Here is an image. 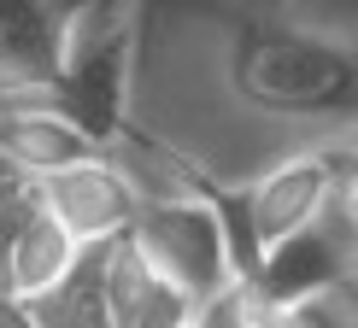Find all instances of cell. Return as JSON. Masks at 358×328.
<instances>
[{"label":"cell","mask_w":358,"mask_h":328,"mask_svg":"<svg viewBox=\"0 0 358 328\" xmlns=\"http://www.w3.org/2000/svg\"><path fill=\"white\" fill-rule=\"evenodd\" d=\"M106 305H112V328H188L194 322V299L176 293L141 258L129 234L106 241Z\"/></svg>","instance_id":"obj_9"},{"label":"cell","mask_w":358,"mask_h":328,"mask_svg":"<svg viewBox=\"0 0 358 328\" xmlns=\"http://www.w3.org/2000/svg\"><path fill=\"white\" fill-rule=\"evenodd\" d=\"M282 328H358V311L341 299V293H311V299L276 311Z\"/></svg>","instance_id":"obj_14"},{"label":"cell","mask_w":358,"mask_h":328,"mask_svg":"<svg viewBox=\"0 0 358 328\" xmlns=\"http://www.w3.org/2000/svg\"><path fill=\"white\" fill-rule=\"evenodd\" d=\"M129 241L159 276L171 281L176 293H188L194 311H200L223 281H235V246H229V229L223 217L212 211V200L200 193H171V200H141L136 211V229Z\"/></svg>","instance_id":"obj_3"},{"label":"cell","mask_w":358,"mask_h":328,"mask_svg":"<svg viewBox=\"0 0 358 328\" xmlns=\"http://www.w3.org/2000/svg\"><path fill=\"white\" fill-rule=\"evenodd\" d=\"M83 241L65 229L53 211H48V200H41V211H36V223L24 229V241H18V252H12V270H6V293L12 299H24V305H36L41 293H53L59 281H65L71 270L83 264Z\"/></svg>","instance_id":"obj_10"},{"label":"cell","mask_w":358,"mask_h":328,"mask_svg":"<svg viewBox=\"0 0 358 328\" xmlns=\"http://www.w3.org/2000/svg\"><path fill=\"white\" fill-rule=\"evenodd\" d=\"M88 0H0V106L48 100Z\"/></svg>","instance_id":"obj_4"},{"label":"cell","mask_w":358,"mask_h":328,"mask_svg":"<svg viewBox=\"0 0 358 328\" xmlns=\"http://www.w3.org/2000/svg\"><path fill=\"white\" fill-rule=\"evenodd\" d=\"M41 211V182H29V176L12 170L6 182H0V288H6V270H12V252H18L24 229L36 223Z\"/></svg>","instance_id":"obj_12"},{"label":"cell","mask_w":358,"mask_h":328,"mask_svg":"<svg viewBox=\"0 0 358 328\" xmlns=\"http://www.w3.org/2000/svg\"><path fill=\"white\" fill-rule=\"evenodd\" d=\"M0 328H41V322L29 317V305H24V299H12V293L0 288Z\"/></svg>","instance_id":"obj_15"},{"label":"cell","mask_w":358,"mask_h":328,"mask_svg":"<svg viewBox=\"0 0 358 328\" xmlns=\"http://www.w3.org/2000/svg\"><path fill=\"white\" fill-rule=\"evenodd\" d=\"M347 234L329 229V223H311L306 234H294V241H282L276 252H264L259 264V305L264 311H288L311 299V293H335L341 281V264H347Z\"/></svg>","instance_id":"obj_8"},{"label":"cell","mask_w":358,"mask_h":328,"mask_svg":"<svg viewBox=\"0 0 358 328\" xmlns=\"http://www.w3.org/2000/svg\"><path fill=\"white\" fill-rule=\"evenodd\" d=\"M329 182H335V158H329V147H317V153H288L282 164H271L264 176H252L241 188L247 234H252L259 264H264V252H276L282 241H294L311 223H323V211H329Z\"/></svg>","instance_id":"obj_5"},{"label":"cell","mask_w":358,"mask_h":328,"mask_svg":"<svg viewBox=\"0 0 358 328\" xmlns=\"http://www.w3.org/2000/svg\"><path fill=\"white\" fill-rule=\"evenodd\" d=\"M329 158H335V182H329L323 223L341 229L347 241H358V147H329Z\"/></svg>","instance_id":"obj_13"},{"label":"cell","mask_w":358,"mask_h":328,"mask_svg":"<svg viewBox=\"0 0 358 328\" xmlns=\"http://www.w3.org/2000/svg\"><path fill=\"white\" fill-rule=\"evenodd\" d=\"M188 328H200V322H188Z\"/></svg>","instance_id":"obj_18"},{"label":"cell","mask_w":358,"mask_h":328,"mask_svg":"<svg viewBox=\"0 0 358 328\" xmlns=\"http://www.w3.org/2000/svg\"><path fill=\"white\" fill-rule=\"evenodd\" d=\"M129 59H136V18L124 0H88L77 12L65 47V70H59L48 106L83 129L100 153H117L129 135Z\"/></svg>","instance_id":"obj_2"},{"label":"cell","mask_w":358,"mask_h":328,"mask_svg":"<svg viewBox=\"0 0 358 328\" xmlns=\"http://www.w3.org/2000/svg\"><path fill=\"white\" fill-rule=\"evenodd\" d=\"M335 293L347 299L352 311H358V241L347 246V264H341V281H335Z\"/></svg>","instance_id":"obj_16"},{"label":"cell","mask_w":358,"mask_h":328,"mask_svg":"<svg viewBox=\"0 0 358 328\" xmlns=\"http://www.w3.org/2000/svg\"><path fill=\"white\" fill-rule=\"evenodd\" d=\"M29 317L41 328H112V305H106V246H88L83 264L59 281L53 293H41L29 305Z\"/></svg>","instance_id":"obj_11"},{"label":"cell","mask_w":358,"mask_h":328,"mask_svg":"<svg viewBox=\"0 0 358 328\" xmlns=\"http://www.w3.org/2000/svg\"><path fill=\"white\" fill-rule=\"evenodd\" d=\"M6 176H12V164H6V158H0V182H6Z\"/></svg>","instance_id":"obj_17"},{"label":"cell","mask_w":358,"mask_h":328,"mask_svg":"<svg viewBox=\"0 0 358 328\" xmlns=\"http://www.w3.org/2000/svg\"><path fill=\"white\" fill-rule=\"evenodd\" d=\"M41 200H48V211L65 223L83 246H106L117 234H129L136 229V211H141V188L129 182V170L112 153L48 176V182H41Z\"/></svg>","instance_id":"obj_6"},{"label":"cell","mask_w":358,"mask_h":328,"mask_svg":"<svg viewBox=\"0 0 358 328\" xmlns=\"http://www.w3.org/2000/svg\"><path fill=\"white\" fill-rule=\"evenodd\" d=\"M223 82L241 106L264 117H358V47L288 24L235 18Z\"/></svg>","instance_id":"obj_1"},{"label":"cell","mask_w":358,"mask_h":328,"mask_svg":"<svg viewBox=\"0 0 358 328\" xmlns=\"http://www.w3.org/2000/svg\"><path fill=\"white\" fill-rule=\"evenodd\" d=\"M0 158L29 182H48L71 164L100 158V147L71 117H59L48 100H29V106H0Z\"/></svg>","instance_id":"obj_7"}]
</instances>
